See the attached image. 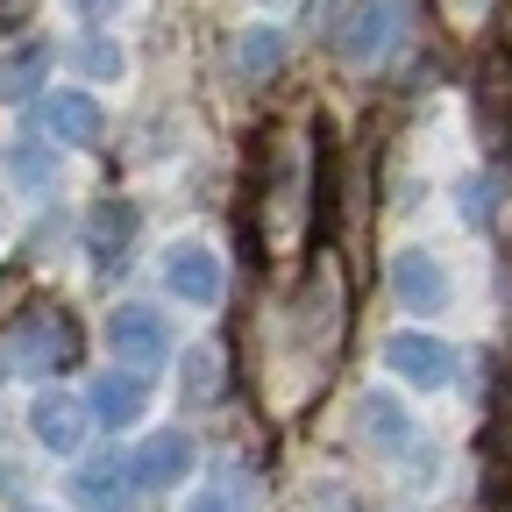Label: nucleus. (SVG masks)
Here are the masks:
<instances>
[{
  "instance_id": "15",
  "label": "nucleus",
  "mask_w": 512,
  "mask_h": 512,
  "mask_svg": "<svg viewBox=\"0 0 512 512\" xmlns=\"http://www.w3.org/2000/svg\"><path fill=\"white\" fill-rule=\"evenodd\" d=\"M121 477H128V463H121V456H100V463H86V470L72 477V498H79L86 512H114V505H121Z\"/></svg>"
},
{
  "instance_id": "21",
  "label": "nucleus",
  "mask_w": 512,
  "mask_h": 512,
  "mask_svg": "<svg viewBox=\"0 0 512 512\" xmlns=\"http://www.w3.org/2000/svg\"><path fill=\"white\" fill-rule=\"evenodd\" d=\"M491 214H498V185H491V178H463V221L484 228Z\"/></svg>"
},
{
  "instance_id": "18",
  "label": "nucleus",
  "mask_w": 512,
  "mask_h": 512,
  "mask_svg": "<svg viewBox=\"0 0 512 512\" xmlns=\"http://www.w3.org/2000/svg\"><path fill=\"white\" fill-rule=\"evenodd\" d=\"M72 72H79L86 86H114V79L128 72V50H121L114 36H86V43H72Z\"/></svg>"
},
{
  "instance_id": "4",
  "label": "nucleus",
  "mask_w": 512,
  "mask_h": 512,
  "mask_svg": "<svg viewBox=\"0 0 512 512\" xmlns=\"http://www.w3.org/2000/svg\"><path fill=\"white\" fill-rule=\"evenodd\" d=\"M384 370H392L399 384H413V392H441V384L456 377V349H448L441 335L399 328V335H384Z\"/></svg>"
},
{
  "instance_id": "2",
  "label": "nucleus",
  "mask_w": 512,
  "mask_h": 512,
  "mask_svg": "<svg viewBox=\"0 0 512 512\" xmlns=\"http://www.w3.org/2000/svg\"><path fill=\"white\" fill-rule=\"evenodd\" d=\"M72 349H79V335L64 328V313L57 306H29L15 328L0 335V377H15V370H29V377L36 370H57Z\"/></svg>"
},
{
  "instance_id": "24",
  "label": "nucleus",
  "mask_w": 512,
  "mask_h": 512,
  "mask_svg": "<svg viewBox=\"0 0 512 512\" xmlns=\"http://www.w3.org/2000/svg\"><path fill=\"white\" fill-rule=\"evenodd\" d=\"M0 228H8V221H0Z\"/></svg>"
},
{
  "instance_id": "13",
  "label": "nucleus",
  "mask_w": 512,
  "mask_h": 512,
  "mask_svg": "<svg viewBox=\"0 0 512 512\" xmlns=\"http://www.w3.org/2000/svg\"><path fill=\"white\" fill-rule=\"evenodd\" d=\"M278 64H285V29H271V22H249V29L235 36V79H242V86H264V79H278Z\"/></svg>"
},
{
  "instance_id": "10",
  "label": "nucleus",
  "mask_w": 512,
  "mask_h": 512,
  "mask_svg": "<svg viewBox=\"0 0 512 512\" xmlns=\"http://www.w3.org/2000/svg\"><path fill=\"white\" fill-rule=\"evenodd\" d=\"M86 406H93V420H100V427H136V420H143V406H150V377L121 363V370L93 377Z\"/></svg>"
},
{
  "instance_id": "6",
  "label": "nucleus",
  "mask_w": 512,
  "mask_h": 512,
  "mask_svg": "<svg viewBox=\"0 0 512 512\" xmlns=\"http://www.w3.org/2000/svg\"><path fill=\"white\" fill-rule=\"evenodd\" d=\"M79 242H86V256H93V271H100V278L128 271V256H136V207H128V200H100V207H86Z\"/></svg>"
},
{
  "instance_id": "3",
  "label": "nucleus",
  "mask_w": 512,
  "mask_h": 512,
  "mask_svg": "<svg viewBox=\"0 0 512 512\" xmlns=\"http://www.w3.org/2000/svg\"><path fill=\"white\" fill-rule=\"evenodd\" d=\"M399 22H406V0H356V8L342 15V36H335L342 64H349V72L377 64L384 50L399 43Z\"/></svg>"
},
{
  "instance_id": "9",
  "label": "nucleus",
  "mask_w": 512,
  "mask_h": 512,
  "mask_svg": "<svg viewBox=\"0 0 512 512\" xmlns=\"http://www.w3.org/2000/svg\"><path fill=\"white\" fill-rule=\"evenodd\" d=\"M185 477H192V434H178V427L150 434L128 456V484H143V491H164V484H185Z\"/></svg>"
},
{
  "instance_id": "1",
  "label": "nucleus",
  "mask_w": 512,
  "mask_h": 512,
  "mask_svg": "<svg viewBox=\"0 0 512 512\" xmlns=\"http://www.w3.org/2000/svg\"><path fill=\"white\" fill-rule=\"evenodd\" d=\"M306 192H313V150L299 128H285V136H271L264 150V242L271 256H292L299 235H306Z\"/></svg>"
},
{
  "instance_id": "5",
  "label": "nucleus",
  "mask_w": 512,
  "mask_h": 512,
  "mask_svg": "<svg viewBox=\"0 0 512 512\" xmlns=\"http://www.w3.org/2000/svg\"><path fill=\"white\" fill-rule=\"evenodd\" d=\"M392 299L399 313H448V299H456V278H448V264L434 249H399L392 256Z\"/></svg>"
},
{
  "instance_id": "17",
  "label": "nucleus",
  "mask_w": 512,
  "mask_h": 512,
  "mask_svg": "<svg viewBox=\"0 0 512 512\" xmlns=\"http://www.w3.org/2000/svg\"><path fill=\"white\" fill-rule=\"evenodd\" d=\"M249 505H256V484H242V470H235V463H221L200 491H192V505H185V512H249Z\"/></svg>"
},
{
  "instance_id": "16",
  "label": "nucleus",
  "mask_w": 512,
  "mask_h": 512,
  "mask_svg": "<svg viewBox=\"0 0 512 512\" xmlns=\"http://www.w3.org/2000/svg\"><path fill=\"white\" fill-rule=\"evenodd\" d=\"M8 185L22 192V200H43V192L57 185V157L43 143H15L8 150Z\"/></svg>"
},
{
  "instance_id": "19",
  "label": "nucleus",
  "mask_w": 512,
  "mask_h": 512,
  "mask_svg": "<svg viewBox=\"0 0 512 512\" xmlns=\"http://www.w3.org/2000/svg\"><path fill=\"white\" fill-rule=\"evenodd\" d=\"M185 399H192V406L221 399V349H192V356H185Z\"/></svg>"
},
{
  "instance_id": "7",
  "label": "nucleus",
  "mask_w": 512,
  "mask_h": 512,
  "mask_svg": "<svg viewBox=\"0 0 512 512\" xmlns=\"http://www.w3.org/2000/svg\"><path fill=\"white\" fill-rule=\"evenodd\" d=\"M164 285H171V299L200 306V313H214V306H221V292H228L221 256H214L207 242H171V249H164Z\"/></svg>"
},
{
  "instance_id": "22",
  "label": "nucleus",
  "mask_w": 512,
  "mask_h": 512,
  "mask_svg": "<svg viewBox=\"0 0 512 512\" xmlns=\"http://www.w3.org/2000/svg\"><path fill=\"white\" fill-rule=\"evenodd\" d=\"M121 8H128V0H72V15H79V22H114Z\"/></svg>"
},
{
  "instance_id": "20",
  "label": "nucleus",
  "mask_w": 512,
  "mask_h": 512,
  "mask_svg": "<svg viewBox=\"0 0 512 512\" xmlns=\"http://www.w3.org/2000/svg\"><path fill=\"white\" fill-rule=\"evenodd\" d=\"M36 72H43V50H22V57H8V64H0V100H22V93L36 86Z\"/></svg>"
},
{
  "instance_id": "11",
  "label": "nucleus",
  "mask_w": 512,
  "mask_h": 512,
  "mask_svg": "<svg viewBox=\"0 0 512 512\" xmlns=\"http://www.w3.org/2000/svg\"><path fill=\"white\" fill-rule=\"evenodd\" d=\"M43 121H50V136H57V143H100V128H107L100 100H93V93H79V86L50 93V100H43Z\"/></svg>"
},
{
  "instance_id": "12",
  "label": "nucleus",
  "mask_w": 512,
  "mask_h": 512,
  "mask_svg": "<svg viewBox=\"0 0 512 512\" xmlns=\"http://www.w3.org/2000/svg\"><path fill=\"white\" fill-rule=\"evenodd\" d=\"M29 427L43 448H57V456H79V441H86V420H79V399L72 392H43L29 406Z\"/></svg>"
},
{
  "instance_id": "14",
  "label": "nucleus",
  "mask_w": 512,
  "mask_h": 512,
  "mask_svg": "<svg viewBox=\"0 0 512 512\" xmlns=\"http://www.w3.org/2000/svg\"><path fill=\"white\" fill-rule=\"evenodd\" d=\"M356 420H370L363 434H370V448H384V456H399V448L413 441V420H406V406L392 392H363L356 399Z\"/></svg>"
},
{
  "instance_id": "23",
  "label": "nucleus",
  "mask_w": 512,
  "mask_h": 512,
  "mask_svg": "<svg viewBox=\"0 0 512 512\" xmlns=\"http://www.w3.org/2000/svg\"><path fill=\"white\" fill-rule=\"evenodd\" d=\"M470 8H484V0H456V15H470Z\"/></svg>"
},
{
  "instance_id": "8",
  "label": "nucleus",
  "mask_w": 512,
  "mask_h": 512,
  "mask_svg": "<svg viewBox=\"0 0 512 512\" xmlns=\"http://www.w3.org/2000/svg\"><path fill=\"white\" fill-rule=\"evenodd\" d=\"M107 342L128 370H157L171 356V328H164V313L157 306H114L107 313Z\"/></svg>"
}]
</instances>
